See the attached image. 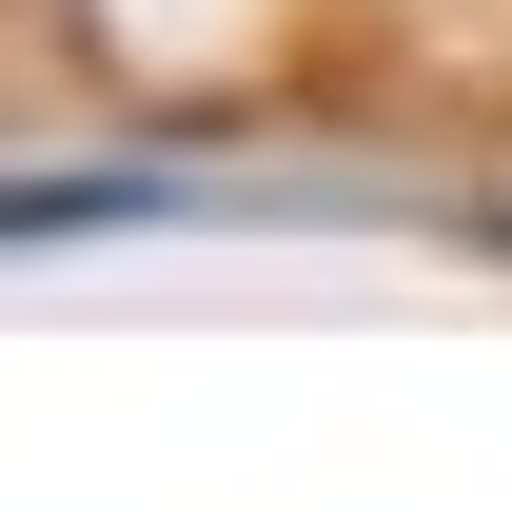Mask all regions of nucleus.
I'll use <instances>...</instances> for the list:
<instances>
[{"mask_svg": "<svg viewBox=\"0 0 512 512\" xmlns=\"http://www.w3.org/2000/svg\"><path fill=\"white\" fill-rule=\"evenodd\" d=\"M0 217H20V237H99V217H158V178H20Z\"/></svg>", "mask_w": 512, "mask_h": 512, "instance_id": "obj_1", "label": "nucleus"}, {"mask_svg": "<svg viewBox=\"0 0 512 512\" xmlns=\"http://www.w3.org/2000/svg\"><path fill=\"white\" fill-rule=\"evenodd\" d=\"M493 256H512V217H493Z\"/></svg>", "mask_w": 512, "mask_h": 512, "instance_id": "obj_2", "label": "nucleus"}]
</instances>
